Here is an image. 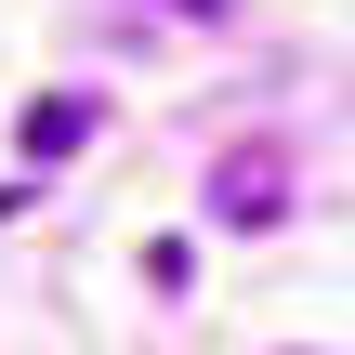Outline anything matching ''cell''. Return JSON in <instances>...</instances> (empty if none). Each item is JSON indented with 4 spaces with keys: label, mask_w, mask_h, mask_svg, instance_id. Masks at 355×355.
<instances>
[{
    "label": "cell",
    "mask_w": 355,
    "mask_h": 355,
    "mask_svg": "<svg viewBox=\"0 0 355 355\" xmlns=\"http://www.w3.org/2000/svg\"><path fill=\"white\" fill-rule=\"evenodd\" d=\"M211 211H224V224H277V211H290V158H277V145H237V158L211 171Z\"/></svg>",
    "instance_id": "cell-1"
},
{
    "label": "cell",
    "mask_w": 355,
    "mask_h": 355,
    "mask_svg": "<svg viewBox=\"0 0 355 355\" xmlns=\"http://www.w3.org/2000/svg\"><path fill=\"white\" fill-rule=\"evenodd\" d=\"M92 132V92H53V105H26V158H66Z\"/></svg>",
    "instance_id": "cell-2"
}]
</instances>
